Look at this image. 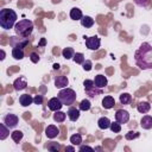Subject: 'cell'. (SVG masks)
I'll return each mask as SVG.
<instances>
[{"mask_svg": "<svg viewBox=\"0 0 152 152\" xmlns=\"http://www.w3.org/2000/svg\"><path fill=\"white\" fill-rule=\"evenodd\" d=\"M0 59H1V61L5 59V51H4V50H1V57H0Z\"/></svg>", "mask_w": 152, "mask_h": 152, "instance_id": "cell-42", "label": "cell"}, {"mask_svg": "<svg viewBox=\"0 0 152 152\" xmlns=\"http://www.w3.org/2000/svg\"><path fill=\"white\" fill-rule=\"evenodd\" d=\"M46 147H48V150H49V151H53V152H56V151H58V150H59V147H61V146H59V144H57V142H50Z\"/></svg>", "mask_w": 152, "mask_h": 152, "instance_id": "cell-35", "label": "cell"}, {"mask_svg": "<svg viewBox=\"0 0 152 152\" xmlns=\"http://www.w3.org/2000/svg\"><path fill=\"white\" fill-rule=\"evenodd\" d=\"M90 107H91V103H90V101H89V100H87V99L82 100V101L80 102V106H78L80 110H83V112L89 110V109H90Z\"/></svg>", "mask_w": 152, "mask_h": 152, "instance_id": "cell-29", "label": "cell"}, {"mask_svg": "<svg viewBox=\"0 0 152 152\" xmlns=\"http://www.w3.org/2000/svg\"><path fill=\"white\" fill-rule=\"evenodd\" d=\"M33 102L36 104H42L43 103V95H36L33 97Z\"/></svg>", "mask_w": 152, "mask_h": 152, "instance_id": "cell-38", "label": "cell"}, {"mask_svg": "<svg viewBox=\"0 0 152 152\" xmlns=\"http://www.w3.org/2000/svg\"><path fill=\"white\" fill-rule=\"evenodd\" d=\"M135 64L141 70L152 69V45L150 43H142L134 53Z\"/></svg>", "mask_w": 152, "mask_h": 152, "instance_id": "cell-1", "label": "cell"}, {"mask_svg": "<svg viewBox=\"0 0 152 152\" xmlns=\"http://www.w3.org/2000/svg\"><path fill=\"white\" fill-rule=\"evenodd\" d=\"M119 100H120V103L121 104H128L132 101V96L128 93H122V94H120Z\"/></svg>", "mask_w": 152, "mask_h": 152, "instance_id": "cell-26", "label": "cell"}, {"mask_svg": "<svg viewBox=\"0 0 152 152\" xmlns=\"http://www.w3.org/2000/svg\"><path fill=\"white\" fill-rule=\"evenodd\" d=\"M80 151H84V150H93V147H90V146H88V145H83V146H81L80 145V148H78Z\"/></svg>", "mask_w": 152, "mask_h": 152, "instance_id": "cell-39", "label": "cell"}, {"mask_svg": "<svg viewBox=\"0 0 152 152\" xmlns=\"http://www.w3.org/2000/svg\"><path fill=\"white\" fill-rule=\"evenodd\" d=\"M45 43H46V40H45V38H42V40H40V43H39V45H40V46H43V45H45Z\"/></svg>", "mask_w": 152, "mask_h": 152, "instance_id": "cell-40", "label": "cell"}, {"mask_svg": "<svg viewBox=\"0 0 152 152\" xmlns=\"http://www.w3.org/2000/svg\"><path fill=\"white\" fill-rule=\"evenodd\" d=\"M139 133L138 132H135V131H129L128 133H126V135H125V138L127 139V140H133V139H137V138H139Z\"/></svg>", "mask_w": 152, "mask_h": 152, "instance_id": "cell-33", "label": "cell"}, {"mask_svg": "<svg viewBox=\"0 0 152 152\" xmlns=\"http://www.w3.org/2000/svg\"><path fill=\"white\" fill-rule=\"evenodd\" d=\"M94 83H95V86L99 87V88H104V87L107 86L108 81H107V77H106V76H103V75L100 74V75H96V76H95Z\"/></svg>", "mask_w": 152, "mask_h": 152, "instance_id": "cell-16", "label": "cell"}, {"mask_svg": "<svg viewBox=\"0 0 152 152\" xmlns=\"http://www.w3.org/2000/svg\"><path fill=\"white\" fill-rule=\"evenodd\" d=\"M115 120L120 124H126L129 120V113L125 109H118L115 112Z\"/></svg>", "mask_w": 152, "mask_h": 152, "instance_id": "cell-9", "label": "cell"}, {"mask_svg": "<svg viewBox=\"0 0 152 152\" xmlns=\"http://www.w3.org/2000/svg\"><path fill=\"white\" fill-rule=\"evenodd\" d=\"M140 126L144 129H151L152 128V116H150V115L142 116L140 120Z\"/></svg>", "mask_w": 152, "mask_h": 152, "instance_id": "cell-19", "label": "cell"}, {"mask_svg": "<svg viewBox=\"0 0 152 152\" xmlns=\"http://www.w3.org/2000/svg\"><path fill=\"white\" fill-rule=\"evenodd\" d=\"M12 57L14 59H23L24 58V50L23 49H18V48H13L12 49Z\"/></svg>", "mask_w": 152, "mask_h": 152, "instance_id": "cell-24", "label": "cell"}, {"mask_svg": "<svg viewBox=\"0 0 152 152\" xmlns=\"http://www.w3.org/2000/svg\"><path fill=\"white\" fill-rule=\"evenodd\" d=\"M137 109H138L139 113H141V114H146V113L150 112V109H151V104H150V102H147V101H142V102H139V103L137 104Z\"/></svg>", "mask_w": 152, "mask_h": 152, "instance_id": "cell-18", "label": "cell"}, {"mask_svg": "<svg viewBox=\"0 0 152 152\" xmlns=\"http://www.w3.org/2000/svg\"><path fill=\"white\" fill-rule=\"evenodd\" d=\"M84 39H86V46L89 50H93V51L99 50V48L101 45V39L97 36H93V37H86L84 36Z\"/></svg>", "mask_w": 152, "mask_h": 152, "instance_id": "cell-7", "label": "cell"}, {"mask_svg": "<svg viewBox=\"0 0 152 152\" xmlns=\"http://www.w3.org/2000/svg\"><path fill=\"white\" fill-rule=\"evenodd\" d=\"M74 55H75V52H74V49H72V48H64V49L62 50V56H63L65 59L72 58Z\"/></svg>", "mask_w": 152, "mask_h": 152, "instance_id": "cell-28", "label": "cell"}, {"mask_svg": "<svg viewBox=\"0 0 152 152\" xmlns=\"http://www.w3.org/2000/svg\"><path fill=\"white\" fill-rule=\"evenodd\" d=\"M65 150H66V151H75V147H74V146H66Z\"/></svg>", "mask_w": 152, "mask_h": 152, "instance_id": "cell-41", "label": "cell"}, {"mask_svg": "<svg viewBox=\"0 0 152 152\" xmlns=\"http://www.w3.org/2000/svg\"><path fill=\"white\" fill-rule=\"evenodd\" d=\"M58 134H59V129H58L57 126H55V125H49V126L45 128V135H46L49 139H55Z\"/></svg>", "mask_w": 152, "mask_h": 152, "instance_id": "cell-13", "label": "cell"}, {"mask_svg": "<svg viewBox=\"0 0 152 152\" xmlns=\"http://www.w3.org/2000/svg\"><path fill=\"white\" fill-rule=\"evenodd\" d=\"M72 59H74V62H75V63H77V64H83V62L86 61L84 55H83L82 52H75V55H74Z\"/></svg>", "mask_w": 152, "mask_h": 152, "instance_id": "cell-31", "label": "cell"}, {"mask_svg": "<svg viewBox=\"0 0 152 152\" xmlns=\"http://www.w3.org/2000/svg\"><path fill=\"white\" fill-rule=\"evenodd\" d=\"M110 131L112 132H114V133H119L120 131H121V124L120 122H118V121H113V122H110Z\"/></svg>", "mask_w": 152, "mask_h": 152, "instance_id": "cell-32", "label": "cell"}, {"mask_svg": "<svg viewBox=\"0 0 152 152\" xmlns=\"http://www.w3.org/2000/svg\"><path fill=\"white\" fill-rule=\"evenodd\" d=\"M68 118L70 121H76L78 120L80 118V108H76V107H70L68 109Z\"/></svg>", "mask_w": 152, "mask_h": 152, "instance_id": "cell-15", "label": "cell"}, {"mask_svg": "<svg viewBox=\"0 0 152 152\" xmlns=\"http://www.w3.org/2000/svg\"><path fill=\"white\" fill-rule=\"evenodd\" d=\"M28 44V37H20V36H12L10 37V45L12 48L23 49Z\"/></svg>", "mask_w": 152, "mask_h": 152, "instance_id": "cell-6", "label": "cell"}, {"mask_svg": "<svg viewBox=\"0 0 152 152\" xmlns=\"http://www.w3.org/2000/svg\"><path fill=\"white\" fill-rule=\"evenodd\" d=\"M70 142L72 145H81L82 144V135L78 133H75L70 137Z\"/></svg>", "mask_w": 152, "mask_h": 152, "instance_id": "cell-30", "label": "cell"}, {"mask_svg": "<svg viewBox=\"0 0 152 152\" xmlns=\"http://www.w3.org/2000/svg\"><path fill=\"white\" fill-rule=\"evenodd\" d=\"M114 106H115V100H114L113 96L107 95V96H104V97L102 99V107H103L104 109H110V108H113Z\"/></svg>", "mask_w": 152, "mask_h": 152, "instance_id": "cell-14", "label": "cell"}, {"mask_svg": "<svg viewBox=\"0 0 152 152\" xmlns=\"http://www.w3.org/2000/svg\"><path fill=\"white\" fill-rule=\"evenodd\" d=\"M19 122V118L15 114H6L4 116V124L8 127V128H15Z\"/></svg>", "mask_w": 152, "mask_h": 152, "instance_id": "cell-8", "label": "cell"}, {"mask_svg": "<svg viewBox=\"0 0 152 152\" xmlns=\"http://www.w3.org/2000/svg\"><path fill=\"white\" fill-rule=\"evenodd\" d=\"M82 17H83V14H82V11H81L80 8L72 7V8L70 10V18H71L72 20H81Z\"/></svg>", "mask_w": 152, "mask_h": 152, "instance_id": "cell-21", "label": "cell"}, {"mask_svg": "<svg viewBox=\"0 0 152 152\" xmlns=\"http://www.w3.org/2000/svg\"><path fill=\"white\" fill-rule=\"evenodd\" d=\"M133 1L139 7H147L150 4V0H133Z\"/></svg>", "mask_w": 152, "mask_h": 152, "instance_id": "cell-34", "label": "cell"}, {"mask_svg": "<svg viewBox=\"0 0 152 152\" xmlns=\"http://www.w3.org/2000/svg\"><path fill=\"white\" fill-rule=\"evenodd\" d=\"M80 21H81V25L83 27H86V28H89V27H91L94 25V19L91 17H89V15H83Z\"/></svg>", "mask_w": 152, "mask_h": 152, "instance_id": "cell-22", "label": "cell"}, {"mask_svg": "<svg viewBox=\"0 0 152 152\" xmlns=\"http://www.w3.org/2000/svg\"><path fill=\"white\" fill-rule=\"evenodd\" d=\"M53 69H55V70H57V69H59V64H57V63H55V64H53Z\"/></svg>", "mask_w": 152, "mask_h": 152, "instance_id": "cell-43", "label": "cell"}, {"mask_svg": "<svg viewBox=\"0 0 152 152\" xmlns=\"http://www.w3.org/2000/svg\"><path fill=\"white\" fill-rule=\"evenodd\" d=\"M26 87H27V81H26V77H24V76H19V77L13 82V88H14L17 91L24 90V89H26Z\"/></svg>", "mask_w": 152, "mask_h": 152, "instance_id": "cell-11", "label": "cell"}, {"mask_svg": "<svg viewBox=\"0 0 152 152\" xmlns=\"http://www.w3.org/2000/svg\"><path fill=\"white\" fill-rule=\"evenodd\" d=\"M52 118H53V120L56 122H63L65 120V118H66V113L61 112V110H57V112H55V114H53Z\"/></svg>", "mask_w": 152, "mask_h": 152, "instance_id": "cell-27", "label": "cell"}, {"mask_svg": "<svg viewBox=\"0 0 152 152\" xmlns=\"http://www.w3.org/2000/svg\"><path fill=\"white\" fill-rule=\"evenodd\" d=\"M83 86H84V91H86V94H87L90 99L97 97L99 95L102 94V88L96 87L95 83H94V80H86V81L83 82Z\"/></svg>", "mask_w": 152, "mask_h": 152, "instance_id": "cell-5", "label": "cell"}, {"mask_svg": "<svg viewBox=\"0 0 152 152\" xmlns=\"http://www.w3.org/2000/svg\"><path fill=\"white\" fill-rule=\"evenodd\" d=\"M110 122L112 121L107 116H102V118H100L97 120V126H99L100 129H107V128L110 127Z\"/></svg>", "mask_w": 152, "mask_h": 152, "instance_id": "cell-20", "label": "cell"}, {"mask_svg": "<svg viewBox=\"0 0 152 152\" xmlns=\"http://www.w3.org/2000/svg\"><path fill=\"white\" fill-rule=\"evenodd\" d=\"M82 65H83V70H86V71H90L91 68H93V63H91V61H89V59L84 61Z\"/></svg>", "mask_w": 152, "mask_h": 152, "instance_id": "cell-36", "label": "cell"}, {"mask_svg": "<svg viewBox=\"0 0 152 152\" xmlns=\"http://www.w3.org/2000/svg\"><path fill=\"white\" fill-rule=\"evenodd\" d=\"M10 135V128L2 122L0 124V140H5Z\"/></svg>", "mask_w": 152, "mask_h": 152, "instance_id": "cell-23", "label": "cell"}, {"mask_svg": "<svg viewBox=\"0 0 152 152\" xmlns=\"http://www.w3.org/2000/svg\"><path fill=\"white\" fill-rule=\"evenodd\" d=\"M69 84V80L66 76L61 75V76H56L55 77V87L58 89H63L66 88V86Z\"/></svg>", "mask_w": 152, "mask_h": 152, "instance_id": "cell-12", "label": "cell"}, {"mask_svg": "<svg viewBox=\"0 0 152 152\" xmlns=\"http://www.w3.org/2000/svg\"><path fill=\"white\" fill-rule=\"evenodd\" d=\"M18 15L17 13L11 8H2L0 11V26L4 30L13 28L17 24Z\"/></svg>", "mask_w": 152, "mask_h": 152, "instance_id": "cell-2", "label": "cell"}, {"mask_svg": "<svg viewBox=\"0 0 152 152\" xmlns=\"http://www.w3.org/2000/svg\"><path fill=\"white\" fill-rule=\"evenodd\" d=\"M63 106H64V104L62 103V101H61L58 97H52V99H50L49 102H48V107H49V109L52 110V112L61 110V108H62Z\"/></svg>", "mask_w": 152, "mask_h": 152, "instance_id": "cell-10", "label": "cell"}, {"mask_svg": "<svg viewBox=\"0 0 152 152\" xmlns=\"http://www.w3.org/2000/svg\"><path fill=\"white\" fill-rule=\"evenodd\" d=\"M14 31L17 36L30 37L33 31V23L28 19H21L14 25Z\"/></svg>", "mask_w": 152, "mask_h": 152, "instance_id": "cell-3", "label": "cell"}, {"mask_svg": "<svg viewBox=\"0 0 152 152\" xmlns=\"http://www.w3.org/2000/svg\"><path fill=\"white\" fill-rule=\"evenodd\" d=\"M32 102H33V97H32V95H30V94H23V95H20V97H19V103H20L23 107H27V106H30Z\"/></svg>", "mask_w": 152, "mask_h": 152, "instance_id": "cell-17", "label": "cell"}, {"mask_svg": "<svg viewBox=\"0 0 152 152\" xmlns=\"http://www.w3.org/2000/svg\"><path fill=\"white\" fill-rule=\"evenodd\" d=\"M23 137H24V133L21 131H18V129H15V131H13L11 133V138H12V140L14 142H20L21 139H23Z\"/></svg>", "mask_w": 152, "mask_h": 152, "instance_id": "cell-25", "label": "cell"}, {"mask_svg": "<svg viewBox=\"0 0 152 152\" xmlns=\"http://www.w3.org/2000/svg\"><path fill=\"white\" fill-rule=\"evenodd\" d=\"M30 59H31L32 63H38L40 58H39V55H38L37 52H32V53L30 55Z\"/></svg>", "mask_w": 152, "mask_h": 152, "instance_id": "cell-37", "label": "cell"}, {"mask_svg": "<svg viewBox=\"0 0 152 152\" xmlns=\"http://www.w3.org/2000/svg\"><path fill=\"white\" fill-rule=\"evenodd\" d=\"M57 97L62 101V103H63L64 106H71V104L76 101L77 95H76V91H75L74 89L66 87V88H63V89L59 90Z\"/></svg>", "mask_w": 152, "mask_h": 152, "instance_id": "cell-4", "label": "cell"}]
</instances>
